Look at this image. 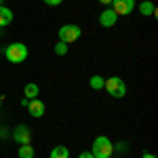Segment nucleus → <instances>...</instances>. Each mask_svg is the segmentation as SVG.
<instances>
[{"mask_svg":"<svg viewBox=\"0 0 158 158\" xmlns=\"http://www.w3.org/2000/svg\"><path fill=\"white\" fill-rule=\"evenodd\" d=\"M13 139H15L19 146L30 143V141H32V131H30L25 124H17V127L13 129Z\"/></svg>","mask_w":158,"mask_h":158,"instance_id":"obj_5","label":"nucleus"},{"mask_svg":"<svg viewBox=\"0 0 158 158\" xmlns=\"http://www.w3.org/2000/svg\"><path fill=\"white\" fill-rule=\"evenodd\" d=\"M38 93H40V89H38V85H34V82H27V85L23 86V95L25 99H36Z\"/></svg>","mask_w":158,"mask_h":158,"instance_id":"obj_11","label":"nucleus"},{"mask_svg":"<svg viewBox=\"0 0 158 158\" xmlns=\"http://www.w3.org/2000/svg\"><path fill=\"white\" fill-rule=\"evenodd\" d=\"M2 4H4V0H0V6H2Z\"/></svg>","mask_w":158,"mask_h":158,"instance_id":"obj_20","label":"nucleus"},{"mask_svg":"<svg viewBox=\"0 0 158 158\" xmlns=\"http://www.w3.org/2000/svg\"><path fill=\"white\" fill-rule=\"evenodd\" d=\"M55 55H59V57H63V55H68V44L59 40V42L55 44Z\"/></svg>","mask_w":158,"mask_h":158,"instance_id":"obj_15","label":"nucleus"},{"mask_svg":"<svg viewBox=\"0 0 158 158\" xmlns=\"http://www.w3.org/2000/svg\"><path fill=\"white\" fill-rule=\"evenodd\" d=\"M101 4H112V0H99Z\"/></svg>","mask_w":158,"mask_h":158,"instance_id":"obj_19","label":"nucleus"},{"mask_svg":"<svg viewBox=\"0 0 158 158\" xmlns=\"http://www.w3.org/2000/svg\"><path fill=\"white\" fill-rule=\"evenodd\" d=\"M103 89L108 91L112 97L120 99L127 95V85H124V80H122L120 76H112V78H106V85H103Z\"/></svg>","mask_w":158,"mask_h":158,"instance_id":"obj_3","label":"nucleus"},{"mask_svg":"<svg viewBox=\"0 0 158 158\" xmlns=\"http://www.w3.org/2000/svg\"><path fill=\"white\" fill-rule=\"evenodd\" d=\"M0 108H2V97H0Z\"/></svg>","mask_w":158,"mask_h":158,"instance_id":"obj_21","label":"nucleus"},{"mask_svg":"<svg viewBox=\"0 0 158 158\" xmlns=\"http://www.w3.org/2000/svg\"><path fill=\"white\" fill-rule=\"evenodd\" d=\"M49 158H70V150L65 146H55L51 150V156Z\"/></svg>","mask_w":158,"mask_h":158,"instance_id":"obj_12","label":"nucleus"},{"mask_svg":"<svg viewBox=\"0 0 158 158\" xmlns=\"http://www.w3.org/2000/svg\"><path fill=\"white\" fill-rule=\"evenodd\" d=\"M141 158H156V156H154V154H150V152H146V154H143Z\"/></svg>","mask_w":158,"mask_h":158,"instance_id":"obj_18","label":"nucleus"},{"mask_svg":"<svg viewBox=\"0 0 158 158\" xmlns=\"http://www.w3.org/2000/svg\"><path fill=\"white\" fill-rule=\"evenodd\" d=\"M17 156H19V158H34V148L30 146V143H23V146H19V152H17Z\"/></svg>","mask_w":158,"mask_h":158,"instance_id":"obj_13","label":"nucleus"},{"mask_svg":"<svg viewBox=\"0 0 158 158\" xmlns=\"http://www.w3.org/2000/svg\"><path fill=\"white\" fill-rule=\"evenodd\" d=\"M91 154L95 158H110L114 154V146H112V141H110L106 135H99V137H95V141H93Z\"/></svg>","mask_w":158,"mask_h":158,"instance_id":"obj_1","label":"nucleus"},{"mask_svg":"<svg viewBox=\"0 0 158 158\" xmlns=\"http://www.w3.org/2000/svg\"><path fill=\"white\" fill-rule=\"evenodd\" d=\"M80 34H82V30H80V25L76 23H65L59 27V32H57V36H59L61 42H65V44H72V42H76L78 38H80Z\"/></svg>","mask_w":158,"mask_h":158,"instance_id":"obj_4","label":"nucleus"},{"mask_svg":"<svg viewBox=\"0 0 158 158\" xmlns=\"http://www.w3.org/2000/svg\"><path fill=\"white\" fill-rule=\"evenodd\" d=\"M78 158H95L91 152H82V154H78Z\"/></svg>","mask_w":158,"mask_h":158,"instance_id":"obj_17","label":"nucleus"},{"mask_svg":"<svg viewBox=\"0 0 158 158\" xmlns=\"http://www.w3.org/2000/svg\"><path fill=\"white\" fill-rule=\"evenodd\" d=\"M4 55L11 63H23L27 59V47L23 42H11L6 49H4Z\"/></svg>","mask_w":158,"mask_h":158,"instance_id":"obj_2","label":"nucleus"},{"mask_svg":"<svg viewBox=\"0 0 158 158\" xmlns=\"http://www.w3.org/2000/svg\"><path fill=\"white\" fill-rule=\"evenodd\" d=\"M118 21V15L112 11V9H106V11L99 13V25H103V27H114Z\"/></svg>","mask_w":158,"mask_h":158,"instance_id":"obj_7","label":"nucleus"},{"mask_svg":"<svg viewBox=\"0 0 158 158\" xmlns=\"http://www.w3.org/2000/svg\"><path fill=\"white\" fill-rule=\"evenodd\" d=\"M137 6H139V13H141V15H146V17L148 15H150V17H156V6H154L152 0H141Z\"/></svg>","mask_w":158,"mask_h":158,"instance_id":"obj_9","label":"nucleus"},{"mask_svg":"<svg viewBox=\"0 0 158 158\" xmlns=\"http://www.w3.org/2000/svg\"><path fill=\"white\" fill-rule=\"evenodd\" d=\"M13 11L11 9H6L4 4L0 6V27H6V25H11V21H13Z\"/></svg>","mask_w":158,"mask_h":158,"instance_id":"obj_10","label":"nucleus"},{"mask_svg":"<svg viewBox=\"0 0 158 158\" xmlns=\"http://www.w3.org/2000/svg\"><path fill=\"white\" fill-rule=\"evenodd\" d=\"M61 2H63V0H44V4H49V6H57Z\"/></svg>","mask_w":158,"mask_h":158,"instance_id":"obj_16","label":"nucleus"},{"mask_svg":"<svg viewBox=\"0 0 158 158\" xmlns=\"http://www.w3.org/2000/svg\"><path fill=\"white\" fill-rule=\"evenodd\" d=\"M89 85H91V89L93 91H101L103 89V85H106V78H101V76H91V80H89Z\"/></svg>","mask_w":158,"mask_h":158,"instance_id":"obj_14","label":"nucleus"},{"mask_svg":"<svg viewBox=\"0 0 158 158\" xmlns=\"http://www.w3.org/2000/svg\"><path fill=\"white\" fill-rule=\"evenodd\" d=\"M133 9H135V0H112V11L118 17L133 13Z\"/></svg>","mask_w":158,"mask_h":158,"instance_id":"obj_6","label":"nucleus"},{"mask_svg":"<svg viewBox=\"0 0 158 158\" xmlns=\"http://www.w3.org/2000/svg\"><path fill=\"white\" fill-rule=\"evenodd\" d=\"M27 110H30V114L34 116V118H40V116H44V101H40V99H30L27 101Z\"/></svg>","mask_w":158,"mask_h":158,"instance_id":"obj_8","label":"nucleus"}]
</instances>
